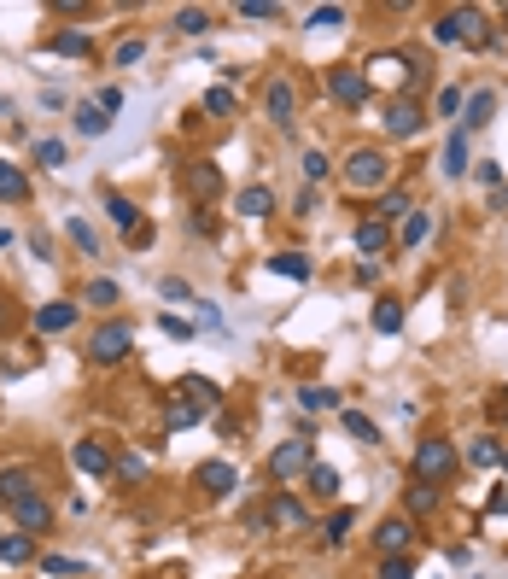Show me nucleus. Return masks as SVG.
<instances>
[{
	"instance_id": "nucleus-36",
	"label": "nucleus",
	"mask_w": 508,
	"mask_h": 579,
	"mask_svg": "<svg viewBox=\"0 0 508 579\" xmlns=\"http://www.w3.org/2000/svg\"><path fill=\"white\" fill-rule=\"evenodd\" d=\"M53 53L82 59V53H88V35H82V30H59V35H53Z\"/></svg>"
},
{
	"instance_id": "nucleus-19",
	"label": "nucleus",
	"mask_w": 508,
	"mask_h": 579,
	"mask_svg": "<svg viewBox=\"0 0 508 579\" xmlns=\"http://www.w3.org/2000/svg\"><path fill=\"white\" fill-rule=\"evenodd\" d=\"M269 205H275V193H269L263 182H252V188H240L234 211H240V217H252V223H257V217H269Z\"/></svg>"
},
{
	"instance_id": "nucleus-48",
	"label": "nucleus",
	"mask_w": 508,
	"mask_h": 579,
	"mask_svg": "<svg viewBox=\"0 0 508 579\" xmlns=\"http://www.w3.org/2000/svg\"><path fill=\"white\" fill-rule=\"evenodd\" d=\"M141 59H146V42H141V35H129V42L117 47V65L129 70V65H141Z\"/></svg>"
},
{
	"instance_id": "nucleus-13",
	"label": "nucleus",
	"mask_w": 508,
	"mask_h": 579,
	"mask_svg": "<svg viewBox=\"0 0 508 579\" xmlns=\"http://www.w3.org/2000/svg\"><path fill=\"white\" fill-rule=\"evenodd\" d=\"M263 112L275 117V123H292V112H299V89H292L287 77H275V82H269V94H263Z\"/></svg>"
},
{
	"instance_id": "nucleus-22",
	"label": "nucleus",
	"mask_w": 508,
	"mask_h": 579,
	"mask_svg": "<svg viewBox=\"0 0 508 579\" xmlns=\"http://www.w3.org/2000/svg\"><path fill=\"white\" fill-rule=\"evenodd\" d=\"M409 211H415V200H409L403 188H386V193H380V211H374V217H380V223H403Z\"/></svg>"
},
{
	"instance_id": "nucleus-34",
	"label": "nucleus",
	"mask_w": 508,
	"mask_h": 579,
	"mask_svg": "<svg viewBox=\"0 0 508 579\" xmlns=\"http://www.w3.org/2000/svg\"><path fill=\"white\" fill-rule=\"evenodd\" d=\"M106 217H111V223H117L123 234H134V229H141V223H134V205L123 200V193H111V200H106Z\"/></svg>"
},
{
	"instance_id": "nucleus-56",
	"label": "nucleus",
	"mask_w": 508,
	"mask_h": 579,
	"mask_svg": "<svg viewBox=\"0 0 508 579\" xmlns=\"http://www.w3.org/2000/svg\"><path fill=\"white\" fill-rule=\"evenodd\" d=\"M0 112H6V100H0Z\"/></svg>"
},
{
	"instance_id": "nucleus-6",
	"label": "nucleus",
	"mask_w": 508,
	"mask_h": 579,
	"mask_svg": "<svg viewBox=\"0 0 508 579\" xmlns=\"http://www.w3.org/2000/svg\"><path fill=\"white\" fill-rule=\"evenodd\" d=\"M12 521H18V533H47V527H53V503H47V491L35 486V491H23L18 503H12Z\"/></svg>"
},
{
	"instance_id": "nucleus-12",
	"label": "nucleus",
	"mask_w": 508,
	"mask_h": 579,
	"mask_svg": "<svg viewBox=\"0 0 508 579\" xmlns=\"http://www.w3.org/2000/svg\"><path fill=\"white\" fill-rule=\"evenodd\" d=\"M70 462H77L82 474H111V468H117V457H111L100 439H77V445H70Z\"/></svg>"
},
{
	"instance_id": "nucleus-10",
	"label": "nucleus",
	"mask_w": 508,
	"mask_h": 579,
	"mask_svg": "<svg viewBox=\"0 0 508 579\" xmlns=\"http://www.w3.org/2000/svg\"><path fill=\"white\" fill-rule=\"evenodd\" d=\"M328 94L339 106H363L368 100V77H363V70H351V65H339V70H328Z\"/></svg>"
},
{
	"instance_id": "nucleus-44",
	"label": "nucleus",
	"mask_w": 508,
	"mask_h": 579,
	"mask_svg": "<svg viewBox=\"0 0 508 579\" xmlns=\"http://www.w3.org/2000/svg\"><path fill=\"white\" fill-rule=\"evenodd\" d=\"M345 23V6H316L309 12V30H339Z\"/></svg>"
},
{
	"instance_id": "nucleus-30",
	"label": "nucleus",
	"mask_w": 508,
	"mask_h": 579,
	"mask_svg": "<svg viewBox=\"0 0 508 579\" xmlns=\"http://www.w3.org/2000/svg\"><path fill=\"white\" fill-rule=\"evenodd\" d=\"M70 123H77V135H106L111 129V117L100 112V106H88V100L77 106V117H70Z\"/></svg>"
},
{
	"instance_id": "nucleus-18",
	"label": "nucleus",
	"mask_w": 508,
	"mask_h": 579,
	"mask_svg": "<svg viewBox=\"0 0 508 579\" xmlns=\"http://www.w3.org/2000/svg\"><path fill=\"white\" fill-rule=\"evenodd\" d=\"M199 416H205V410H199L193 398H181V392L164 404V427H170V434H188V427H199Z\"/></svg>"
},
{
	"instance_id": "nucleus-38",
	"label": "nucleus",
	"mask_w": 508,
	"mask_h": 579,
	"mask_svg": "<svg viewBox=\"0 0 508 579\" xmlns=\"http://www.w3.org/2000/svg\"><path fill=\"white\" fill-rule=\"evenodd\" d=\"M35 164H42V170H59V164H65V141H53V135H47V141H35Z\"/></svg>"
},
{
	"instance_id": "nucleus-53",
	"label": "nucleus",
	"mask_w": 508,
	"mask_h": 579,
	"mask_svg": "<svg viewBox=\"0 0 508 579\" xmlns=\"http://www.w3.org/2000/svg\"><path fill=\"white\" fill-rule=\"evenodd\" d=\"M444 556H450V568H467V562H474V550H467V545H450Z\"/></svg>"
},
{
	"instance_id": "nucleus-46",
	"label": "nucleus",
	"mask_w": 508,
	"mask_h": 579,
	"mask_svg": "<svg viewBox=\"0 0 508 579\" xmlns=\"http://www.w3.org/2000/svg\"><path fill=\"white\" fill-rule=\"evenodd\" d=\"M240 18H281V0H240Z\"/></svg>"
},
{
	"instance_id": "nucleus-11",
	"label": "nucleus",
	"mask_w": 508,
	"mask_h": 579,
	"mask_svg": "<svg viewBox=\"0 0 508 579\" xmlns=\"http://www.w3.org/2000/svg\"><path fill=\"white\" fill-rule=\"evenodd\" d=\"M193 486L210 491V498H228V491L240 486V474H234V462H199L193 468Z\"/></svg>"
},
{
	"instance_id": "nucleus-28",
	"label": "nucleus",
	"mask_w": 508,
	"mask_h": 579,
	"mask_svg": "<svg viewBox=\"0 0 508 579\" xmlns=\"http://www.w3.org/2000/svg\"><path fill=\"white\" fill-rule=\"evenodd\" d=\"M269 269L287 275V281H309V257L304 252H275V257H269Z\"/></svg>"
},
{
	"instance_id": "nucleus-29",
	"label": "nucleus",
	"mask_w": 508,
	"mask_h": 579,
	"mask_svg": "<svg viewBox=\"0 0 508 579\" xmlns=\"http://www.w3.org/2000/svg\"><path fill=\"white\" fill-rule=\"evenodd\" d=\"M299 404L309 416H321V410H339V392L333 387H299Z\"/></svg>"
},
{
	"instance_id": "nucleus-50",
	"label": "nucleus",
	"mask_w": 508,
	"mask_h": 579,
	"mask_svg": "<svg viewBox=\"0 0 508 579\" xmlns=\"http://www.w3.org/2000/svg\"><path fill=\"white\" fill-rule=\"evenodd\" d=\"M111 474H117V480H141V474H146V457H134V451H129V457H117Z\"/></svg>"
},
{
	"instance_id": "nucleus-47",
	"label": "nucleus",
	"mask_w": 508,
	"mask_h": 579,
	"mask_svg": "<svg viewBox=\"0 0 508 579\" xmlns=\"http://www.w3.org/2000/svg\"><path fill=\"white\" fill-rule=\"evenodd\" d=\"M42 574H53V579H70V574H82V562H70V556H42Z\"/></svg>"
},
{
	"instance_id": "nucleus-39",
	"label": "nucleus",
	"mask_w": 508,
	"mask_h": 579,
	"mask_svg": "<svg viewBox=\"0 0 508 579\" xmlns=\"http://www.w3.org/2000/svg\"><path fill=\"white\" fill-rule=\"evenodd\" d=\"M304 176H309V182H328V176H333V158L321 153V146H309V153H304Z\"/></svg>"
},
{
	"instance_id": "nucleus-42",
	"label": "nucleus",
	"mask_w": 508,
	"mask_h": 579,
	"mask_svg": "<svg viewBox=\"0 0 508 579\" xmlns=\"http://www.w3.org/2000/svg\"><path fill=\"white\" fill-rule=\"evenodd\" d=\"M158 293H164L170 304H193V287H188L181 275H164V281H158Z\"/></svg>"
},
{
	"instance_id": "nucleus-14",
	"label": "nucleus",
	"mask_w": 508,
	"mask_h": 579,
	"mask_svg": "<svg viewBox=\"0 0 508 579\" xmlns=\"http://www.w3.org/2000/svg\"><path fill=\"white\" fill-rule=\"evenodd\" d=\"M392 240H398V234H392V223H380V217H363V223H356V252L363 257H380Z\"/></svg>"
},
{
	"instance_id": "nucleus-1",
	"label": "nucleus",
	"mask_w": 508,
	"mask_h": 579,
	"mask_svg": "<svg viewBox=\"0 0 508 579\" xmlns=\"http://www.w3.org/2000/svg\"><path fill=\"white\" fill-rule=\"evenodd\" d=\"M432 42H462V47H491L497 35L485 30V12L479 6H450L439 23H432Z\"/></svg>"
},
{
	"instance_id": "nucleus-24",
	"label": "nucleus",
	"mask_w": 508,
	"mask_h": 579,
	"mask_svg": "<svg viewBox=\"0 0 508 579\" xmlns=\"http://www.w3.org/2000/svg\"><path fill=\"white\" fill-rule=\"evenodd\" d=\"M0 200H6V205L30 200V182H23V170H18V164H6V158H0Z\"/></svg>"
},
{
	"instance_id": "nucleus-27",
	"label": "nucleus",
	"mask_w": 508,
	"mask_h": 579,
	"mask_svg": "<svg viewBox=\"0 0 508 579\" xmlns=\"http://www.w3.org/2000/svg\"><path fill=\"white\" fill-rule=\"evenodd\" d=\"M269 521H275V527H304V503L287 498V491H275V503H269Z\"/></svg>"
},
{
	"instance_id": "nucleus-40",
	"label": "nucleus",
	"mask_w": 508,
	"mask_h": 579,
	"mask_svg": "<svg viewBox=\"0 0 508 579\" xmlns=\"http://www.w3.org/2000/svg\"><path fill=\"white\" fill-rule=\"evenodd\" d=\"M176 30H181V35H205V30H210V18H205L199 6H181V12H176Z\"/></svg>"
},
{
	"instance_id": "nucleus-15",
	"label": "nucleus",
	"mask_w": 508,
	"mask_h": 579,
	"mask_svg": "<svg viewBox=\"0 0 508 579\" xmlns=\"http://www.w3.org/2000/svg\"><path fill=\"white\" fill-rule=\"evenodd\" d=\"M65 328H77V304L53 299V304H42V311H35V334H65Z\"/></svg>"
},
{
	"instance_id": "nucleus-33",
	"label": "nucleus",
	"mask_w": 508,
	"mask_h": 579,
	"mask_svg": "<svg viewBox=\"0 0 508 579\" xmlns=\"http://www.w3.org/2000/svg\"><path fill=\"white\" fill-rule=\"evenodd\" d=\"M374 328H380V334H398V328H403V304L398 299H380L374 304Z\"/></svg>"
},
{
	"instance_id": "nucleus-8",
	"label": "nucleus",
	"mask_w": 508,
	"mask_h": 579,
	"mask_svg": "<svg viewBox=\"0 0 508 579\" xmlns=\"http://www.w3.org/2000/svg\"><path fill=\"white\" fill-rule=\"evenodd\" d=\"M374 550H380V556H409V550H415V527H409V515H386V521L374 527Z\"/></svg>"
},
{
	"instance_id": "nucleus-21",
	"label": "nucleus",
	"mask_w": 508,
	"mask_h": 579,
	"mask_svg": "<svg viewBox=\"0 0 508 579\" xmlns=\"http://www.w3.org/2000/svg\"><path fill=\"white\" fill-rule=\"evenodd\" d=\"M0 562H6V568H23V562H35V538H30V533L0 538Z\"/></svg>"
},
{
	"instance_id": "nucleus-51",
	"label": "nucleus",
	"mask_w": 508,
	"mask_h": 579,
	"mask_svg": "<svg viewBox=\"0 0 508 579\" xmlns=\"http://www.w3.org/2000/svg\"><path fill=\"white\" fill-rule=\"evenodd\" d=\"M432 112H439V117H456V112H462V89H444V94H439V106H432Z\"/></svg>"
},
{
	"instance_id": "nucleus-25",
	"label": "nucleus",
	"mask_w": 508,
	"mask_h": 579,
	"mask_svg": "<svg viewBox=\"0 0 508 579\" xmlns=\"http://www.w3.org/2000/svg\"><path fill=\"white\" fill-rule=\"evenodd\" d=\"M403 503H409V515H432V509H439V486H427V480H409Z\"/></svg>"
},
{
	"instance_id": "nucleus-23",
	"label": "nucleus",
	"mask_w": 508,
	"mask_h": 579,
	"mask_svg": "<svg viewBox=\"0 0 508 579\" xmlns=\"http://www.w3.org/2000/svg\"><path fill=\"white\" fill-rule=\"evenodd\" d=\"M181 398H193L199 410H210V404H222V392H217V380H205V375H181Z\"/></svg>"
},
{
	"instance_id": "nucleus-35",
	"label": "nucleus",
	"mask_w": 508,
	"mask_h": 579,
	"mask_svg": "<svg viewBox=\"0 0 508 579\" xmlns=\"http://www.w3.org/2000/svg\"><path fill=\"white\" fill-rule=\"evenodd\" d=\"M304 480H309V491H321V498H333V491H339V468H328V462H316Z\"/></svg>"
},
{
	"instance_id": "nucleus-7",
	"label": "nucleus",
	"mask_w": 508,
	"mask_h": 579,
	"mask_svg": "<svg viewBox=\"0 0 508 579\" xmlns=\"http://www.w3.org/2000/svg\"><path fill=\"white\" fill-rule=\"evenodd\" d=\"M181 193H188V200H217V193H222V170L210 164V158L181 164Z\"/></svg>"
},
{
	"instance_id": "nucleus-45",
	"label": "nucleus",
	"mask_w": 508,
	"mask_h": 579,
	"mask_svg": "<svg viewBox=\"0 0 508 579\" xmlns=\"http://www.w3.org/2000/svg\"><path fill=\"white\" fill-rule=\"evenodd\" d=\"M374 579H415V562H409V556H386Z\"/></svg>"
},
{
	"instance_id": "nucleus-37",
	"label": "nucleus",
	"mask_w": 508,
	"mask_h": 579,
	"mask_svg": "<svg viewBox=\"0 0 508 579\" xmlns=\"http://www.w3.org/2000/svg\"><path fill=\"white\" fill-rule=\"evenodd\" d=\"M467 462H474V468H497V462H503L497 439H474V445H467Z\"/></svg>"
},
{
	"instance_id": "nucleus-17",
	"label": "nucleus",
	"mask_w": 508,
	"mask_h": 579,
	"mask_svg": "<svg viewBox=\"0 0 508 579\" xmlns=\"http://www.w3.org/2000/svg\"><path fill=\"white\" fill-rule=\"evenodd\" d=\"M23 491H35V474H30V462H12V468H0V503H18Z\"/></svg>"
},
{
	"instance_id": "nucleus-43",
	"label": "nucleus",
	"mask_w": 508,
	"mask_h": 579,
	"mask_svg": "<svg viewBox=\"0 0 508 579\" xmlns=\"http://www.w3.org/2000/svg\"><path fill=\"white\" fill-rule=\"evenodd\" d=\"M205 112L210 117H234V89H210L205 94Z\"/></svg>"
},
{
	"instance_id": "nucleus-3",
	"label": "nucleus",
	"mask_w": 508,
	"mask_h": 579,
	"mask_svg": "<svg viewBox=\"0 0 508 579\" xmlns=\"http://www.w3.org/2000/svg\"><path fill=\"white\" fill-rule=\"evenodd\" d=\"M129 351H134V328H129V322H100V328L88 334V363H100V369L123 363Z\"/></svg>"
},
{
	"instance_id": "nucleus-2",
	"label": "nucleus",
	"mask_w": 508,
	"mask_h": 579,
	"mask_svg": "<svg viewBox=\"0 0 508 579\" xmlns=\"http://www.w3.org/2000/svg\"><path fill=\"white\" fill-rule=\"evenodd\" d=\"M345 182H351L356 193H380L392 182V158L380 153V146H356V153L345 158Z\"/></svg>"
},
{
	"instance_id": "nucleus-5",
	"label": "nucleus",
	"mask_w": 508,
	"mask_h": 579,
	"mask_svg": "<svg viewBox=\"0 0 508 579\" xmlns=\"http://www.w3.org/2000/svg\"><path fill=\"white\" fill-rule=\"evenodd\" d=\"M316 468V451H309V439H287V445H275V457H269V480H299Z\"/></svg>"
},
{
	"instance_id": "nucleus-9",
	"label": "nucleus",
	"mask_w": 508,
	"mask_h": 579,
	"mask_svg": "<svg viewBox=\"0 0 508 579\" xmlns=\"http://www.w3.org/2000/svg\"><path fill=\"white\" fill-rule=\"evenodd\" d=\"M427 129V112H420V100H409V94H398V100L386 106V135H398V141H409V135Z\"/></svg>"
},
{
	"instance_id": "nucleus-55",
	"label": "nucleus",
	"mask_w": 508,
	"mask_h": 579,
	"mask_svg": "<svg viewBox=\"0 0 508 579\" xmlns=\"http://www.w3.org/2000/svg\"><path fill=\"white\" fill-rule=\"evenodd\" d=\"M100 112H123V89H106L100 94Z\"/></svg>"
},
{
	"instance_id": "nucleus-31",
	"label": "nucleus",
	"mask_w": 508,
	"mask_h": 579,
	"mask_svg": "<svg viewBox=\"0 0 508 579\" xmlns=\"http://www.w3.org/2000/svg\"><path fill=\"white\" fill-rule=\"evenodd\" d=\"M65 234H70V246H77L82 257H94V252H100V234H94L88 223H82V217H70V223H65Z\"/></svg>"
},
{
	"instance_id": "nucleus-57",
	"label": "nucleus",
	"mask_w": 508,
	"mask_h": 579,
	"mask_svg": "<svg viewBox=\"0 0 508 579\" xmlns=\"http://www.w3.org/2000/svg\"><path fill=\"white\" fill-rule=\"evenodd\" d=\"M503 416H508V404H503Z\"/></svg>"
},
{
	"instance_id": "nucleus-54",
	"label": "nucleus",
	"mask_w": 508,
	"mask_h": 579,
	"mask_svg": "<svg viewBox=\"0 0 508 579\" xmlns=\"http://www.w3.org/2000/svg\"><path fill=\"white\" fill-rule=\"evenodd\" d=\"M479 182H485V188H503V164H479Z\"/></svg>"
},
{
	"instance_id": "nucleus-41",
	"label": "nucleus",
	"mask_w": 508,
	"mask_h": 579,
	"mask_svg": "<svg viewBox=\"0 0 508 579\" xmlns=\"http://www.w3.org/2000/svg\"><path fill=\"white\" fill-rule=\"evenodd\" d=\"M351 527H356L351 509H333V515H328V545H345V533H351Z\"/></svg>"
},
{
	"instance_id": "nucleus-4",
	"label": "nucleus",
	"mask_w": 508,
	"mask_h": 579,
	"mask_svg": "<svg viewBox=\"0 0 508 579\" xmlns=\"http://www.w3.org/2000/svg\"><path fill=\"white\" fill-rule=\"evenodd\" d=\"M450 468H456V445H450V439H420V445H415V462H409V480L439 486Z\"/></svg>"
},
{
	"instance_id": "nucleus-52",
	"label": "nucleus",
	"mask_w": 508,
	"mask_h": 579,
	"mask_svg": "<svg viewBox=\"0 0 508 579\" xmlns=\"http://www.w3.org/2000/svg\"><path fill=\"white\" fill-rule=\"evenodd\" d=\"M158 328H164V334H170V340H193V328H188V322H181V316H170V311H164V316H158Z\"/></svg>"
},
{
	"instance_id": "nucleus-58",
	"label": "nucleus",
	"mask_w": 508,
	"mask_h": 579,
	"mask_svg": "<svg viewBox=\"0 0 508 579\" xmlns=\"http://www.w3.org/2000/svg\"><path fill=\"white\" fill-rule=\"evenodd\" d=\"M503 468H508V457H503Z\"/></svg>"
},
{
	"instance_id": "nucleus-16",
	"label": "nucleus",
	"mask_w": 508,
	"mask_h": 579,
	"mask_svg": "<svg viewBox=\"0 0 508 579\" xmlns=\"http://www.w3.org/2000/svg\"><path fill=\"white\" fill-rule=\"evenodd\" d=\"M462 129H485V123L491 117H497V94H491V89H474V94H467V100H462Z\"/></svg>"
},
{
	"instance_id": "nucleus-49",
	"label": "nucleus",
	"mask_w": 508,
	"mask_h": 579,
	"mask_svg": "<svg viewBox=\"0 0 508 579\" xmlns=\"http://www.w3.org/2000/svg\"><path fill=\"white\" fill-rule=\"evenodd\" d=\"M88 304H117V281H88Z\"/></svg>"
},
{
	"instance_id": "nucleus-20",
	"label": "nucleus",
	"mask_w": 508,
	"mask_h": 579,
	"mask_svg": "<svg viewBox=\"0 0 508 579\" xmlns=\"http://www.w3.org/2000/svg\"><path fill=\"white\" fill-rule=\"evenodd\" d=\"M467 164H474V146H467V129H450V141H444V170H450V176H462Z\"/></svg>"
},
{
	"instance_id": "nucleus-26",
	"label": "nucleus",
	"mask_w": 508,
	"mask_h": 579,
	"mask_svg": "<svg viewBox=\"0 0 508 579\" xmlns=\"http://www.w3.org/2000/svg\"><path fill=\"white\" fill-rule=\"evenodd\" d=\"M427 234H432V217H427V211H409L403 223H398V246H409V252H415Z\"/></svg>"
},
{
	"instance_id": "nucleus-32",
	"label": "nucleus",
	"mask_w": 508,
	"mask_h": 579,
	"mask_svg": "<svg viewBox=\"0 0 508 579\" xmlns=\"http://www.w3.org/2000/svg\"><path fill=\"white\" fill-rule=\"evenodd\" d=\"M345 434H351V439H363V445H380V427L368 422L363 410H345Z\"/></svg>"
}]
</instances>
